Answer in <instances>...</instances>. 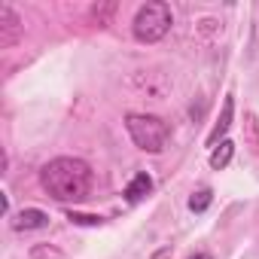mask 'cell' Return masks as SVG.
<instances>
[{"label": "cell", "instance_id": "obj_1", "mask_svg": "<svg viewBox=\"0 0 259 259\" xmlns=\"http://www.w3.org/2000/svg\"><path fill=\"white\" fill-rule=\"evenodd\" d=\"M92 180H95L92 168L73 156H58V159L46 162L40 171V186L46 189V195L55 201H64V204L82 201L92 192Z\"/></svg>", "mask_w": 259, "mask_h": 259}, {"label": "cell", "instance_id": "obj_2", "mask_svg": "<svg viewBox=\"0 0 259 259\" xmlns=\"http://www.w3.org/2000/svg\"><path fill=\"white\" fill-rule=\"evenodd\" d=\"M125 128H128V135H132L135 147L144 150V153H162L168 138H171L168 122L162 116H153V113H128Z\"/></svg>", "mask_w": 259, "mask_h": 259}, {"label": "cell", "instance_id": "obj_3", "mask_svg": "<svg viewBox=\"0 0 259 259\" xmlns=\"http://www.w3.org/2000/svg\"><path fill=\"white\" fill-rule=\"evenodd\" d=\"M174 25V16H171V7L162 4V0H153V4H144L135 16V40L141 43H159Z\"/></svg>", "mask_w": 259, "mask_h": 259}, {"label": "cell", "instance_id": "obj_4", "mask_svg": "<svg viewBox=\"0 0 259 259\" xmlns=\"http://www.w3.org/2000/svg\"><path fill=\"white\" fill-rule=\"evenodd\" d=\"M22 31H25L22 16H19L10 4H0V46H4V49L16 46L19 37H22Z\"/></svg>", "mask_w": 259, "mask_h": 259}, {"label": "cell", "instance_id": "obj_5", "mask_svg": "<svg viewBox=\"0 0 259 259\" xmlns=\"http://www.w3.org/2000/svg\"><path fill=\"white\" fill-rule=\"evenodd\" d=\"M10 226H13V232H37V229L49 226V213L40 207H25L10 217Z\"/></svg>", "mask_w": 259, "mask_h": 259}, {"label": "cell", "instance_id": "obj_6", "mask_svg": "<svg viewBox=\"0 0 259 259\" xmlns=\"http://www.w3.org/2000/svg\"><path fill=\"white\" fill-rule=\"evenodd\" d=\"M232 116H235V98L226 95V101H223V113H220V119L213 122L210 135H207V147H217V144L226 141V132H229V125H232Z\"/></svg>", "mask_w": 259, "mask_h": 259}, {"label": "cell", "instance_id": "obj_7", "mask_svg": "<svg viewBox=\"0 0 259 259\" xmlns=\"http://www.w3.org/2000/svg\"><path fill=\"white\" fill-rule=\"evenodd\" d=\"M150 192H153V177H150L147 171L138 174V177H132V183L125 186V198L132 201V204H135V201H144Z\"/></svg>", "mask_w": 259, "mask_h": 259}, {"label": "cell", "instance_id": "obj_8", "mask_svg": "<svg viewBox=\"0 0 259 259\" xmlns=\"http://www.w3.org/2000/svg\"><path fill=\"white\" fill-rule=\"evenodd\" d=\"M232 156H235V144H232V141L217 144V147L210 150V168H213V171H223V168L232 162Z\"/></svg>", "mask_w": 259, "mask_h": 259}, {"label": "cell", "instance_id": "obj_9", "mask_svg": "<svg viewBox=\"0 0 259 259\" xmlns=\"http://www.w3.org/2000/svg\"><path fill=\"white\" fill-rule=\"evenodd\" d=\"M210 201H213V192H210V189H198V192L189 198V210L201 213V210H207V207H210Z\"/></svg>", "mask_w": 259, "mask_h": 259}, {"label": "cell", "instance_id": "obj_10", "mask_svg": "<svg viewBox=\"0 0 259 259\" xmlns=\"http://www.w3.org/2000/svg\"><path fill=\"white\" fill-rule=\"evenodd\" d=\"M67 220L70 223H76V226H101L104 220L101 217H95V213H76V210H70L67 213Z\"/></svg>", "mask_w": 259, "mask_h": 259}, {"label": "cell", "instance_id": "obj_11", "mask_svg": "<svg viewBox=\"0 0 259 259\" xmlns=\"http://www.w3.org/2000/svg\"><path fill=\"white\" fill-rule=\"evenodd\" d=\"M113 10H116L113 4H107V7H95V10H92V19H95L98 25H107V16H110Z\"/></svg>", "mask_w": 259, "mask_h": 259}, {"label": "cell", "instance_id": "obj_12", "mask_svg": "<svg viewBox=\"0 0 259 259\" xmlns=\"http://www.w3.org/2000/svg\"><path fill=\"white\" fill-rule=\"evenodd\" d=\"M31 256H34V259H61V253L52 250V247H34Z\"/></svg>", "mask_w": 259, "mask_h": 259}, {"label": "cell", "instance_id": "obj_13", "mask_svg": "<svg viewBox=\"0 0 259 259\" xmlns=\"http://www.w3.org/2000/svg\"><path fill=\"white\" fill-rule=\"evenodd\" d=\"M247 125H250V135H253V153H259V128H256V116L247 113Z\"/></svg>", "mask_w": 259, "mask_h": 259}, {"label": "cell", "instance_id": "obj_14", "mask_svg": "<svg viewBox=\"0 0 259 259\" xmlns=\"http://www.w3.org/2000/svg\"><path fill=\"white\" fill-rule=\"evenodd\" d=\"M189 259H213L210 253H195V256H189Z\"/></svg>", "mask_w": 259, "mask_h": 259}]
</instances>
